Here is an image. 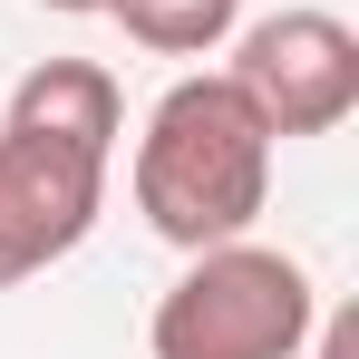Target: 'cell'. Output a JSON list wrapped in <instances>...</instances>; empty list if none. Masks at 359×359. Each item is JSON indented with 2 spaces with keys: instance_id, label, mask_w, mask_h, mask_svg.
<instances>
[{
  "instance_id": "3957f363",
  "label": "cell",
  "mask_w": 359,
  "mask_h": 359,
  "mask_svg": "<svg viewBox=\"0 0 359 359\" xmlns=\"http://www.w3.org/2000/svg\"><path fill=\"white\" fill-rule=\"evenodd\" d=\"M224 78L243 88V107L262 117L272 146L282 136H330L359 107V29L340 10H272L233 39Z\"/></svg>"
},
{
  "instance_id": "52a82bcc",
  "label": "cell",
  "mask_w": 359,
  "mask_h": 359,
  "mask_svg": "<svg viewBox=\"0 0 359 359\" xmlns=\"http://www.w3.org/2000/svg\"><path fill=\"white\" fill-rule=\"evenodd\" d=\"M320 359H359V320H350V311L330 320V340H320Z\"/></svg>"
},
{
  "instance_id": "277c9868",
  "label": "cell",
  "mask_w": 359,
  "mask_h": 359,
  "mask_svg": "<svg viewBox=\"0 0 359 359\" xmlns=\"http://www.w3.org/2000/svg\"><path fill=\"white\" fill-rule=\"evenodd\" d=\"M107 165L117 156L0 117V292L49 272V262H68L88 243L97 204H107Z\"/></svg>"
},
{
  "instance_id": "ba28073f",
  "label": "cell",
  "mask_w": 359,
  "mask_h": 359,
  "mask_svg": "<svg viewBox=\"0 0 359 359\" xmlns=\"http://www.w3.org/2000/svg\"><path fill=\"white\" fill-rule=\"evenodd\" d=\"M39 10H68V20H88V10H107V0H39Z\"/></svg>"
},
{
  "instance_id": "8992f818",
  "label": "cell",
  "mask_w": 359,
  "mask_h": 359,
  "mask_svg": "<svg viewBox=\"0 0 359 359\" xmlns=\"http://www.w3.org/2000/svg\"><path fill=\"white\" fill-rule=\"evenodd\" d=\"M107 20L156 59H204L243 29V0H107Z\"/></svg>"
},
{
  "instance_id": "5b68a950",
  "label": "cell",
  "mask_w": 359,
  "mask_h": 359,
  "mask_svg": "<svg viewBox=\"0 0 359 359\" xmlns=\"http://www.w3.org/2000/svg\"><path fill=\"white\" fill-rule=\"evenodd\" d=\"M10 126H39V136H68V146H97L117 156L126 136V97L97 59H39L20 88H10Z\"/></svg>"
},
{
  "instance_id": "7a4b0ae2",
  "label": "cell",
  "mask_w": 359,
  "mask_h": 359,
  "mask_svg": "<svg viewBox=\"0 0 359 359\" xmlns=\"http://www.w3.org/2000/svg\"><path fill=\"white\" fill-rule=\"evenodd\" d=\"M311 340V272L272 243H204L156 292L146 350L156 359H301Z\"/></svg>"
},
{
  "instance_id": "6da1fadb",
  "label": "cell",
  "mask_w": 359,
  "mask_h": 359,
  "mask_svg": "<svg viewBox=\"0 0 359 359\" xmlns=\"http://www.w3.org/2000/svg\"><path fill=\"white\" fill-rule=\"evenodd\" d=\"M126 184H136V214L156 243L204 252V243L252 233V214L272 204V136L233 78H175L136 136Z\"/></svg>"
}]
</instances>
